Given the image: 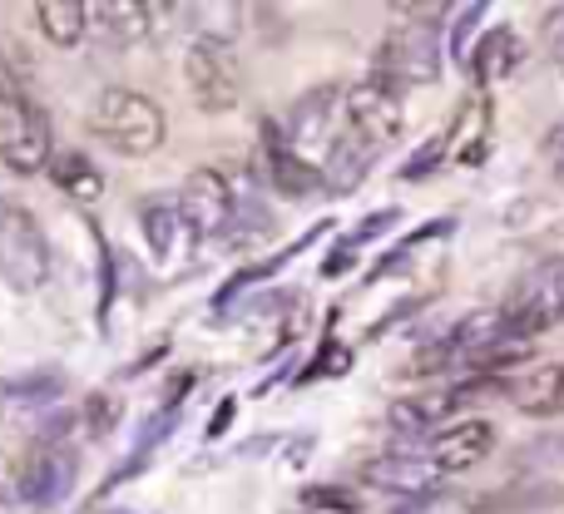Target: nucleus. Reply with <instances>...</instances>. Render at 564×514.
Listing matches in <instances>:
<instances>
[{"label":"nucleus","instance_id":"4468645a","mask_svg":"<svg viewBox=\"0 0 564 514\" xmlns=\"http://www.w3.org/2000/svg\"><path fill=\"white\" fill-rule=\"evenodd\" d=\"M466 59H470V79H476L480 89H490L525 65V40H520L510 25H496L476 40V50H470Z\"/></svg>","mask_w":564,"mask_h":514},{"label":"nucleus","instance_id":"393cba45","mask_svg":"<svg viewBox=\"0 0 564 514\" xmlns=\"http://www.w3.org/2000/svg\"><path fill=\"white\" fill-rule=\"evenodd\" d=\"M441 164H446V134H431L426 144H421L416 154L401 164V178H406V184H416V178H431V174H436Z\"/></svg>","mask_w":564,"mask_h":514},{"label":"nucleus","instance_id":"39448f33","mask_svg":"<svg viewBox=\"0 0 564 514\" xmlns=\"http://www.w3.org/2000/svg\"><path fill=\"white\" fill-rule=\"evenodd\" d=\"M560 317H564V258H550V262H540L516 287V297L500 307V321H506L510 337L530 341L545 327H555Z\"/></svg>","mask_w":564,"mask_h":514},{"label":"nucleus","instance_id":"f3484780","mask_svg":"<svg viewBox=\"0 0 564 514\" xmlns=\"http://www.w3.org/2000/svg\"><path fill=\"white\" fill-rule=\"evenodd\" d=\"M371 164H377V144L361 139L357 129L347 124L327 144V178H322V184H327L332 194H351V188H361V178L371 174Z\"/></svg>","mask_w":564,"mask_h":514},{"label":"nucleus","instance_id":"9d476101","mask_svg":"<svg viewBox=\"0 0 564 514\" xmlns=\"http://www.w3.org/2000/svg\"><path fill=\"white\" fill-rule=\"evenodd\" d=\"M341 95H347L341 85H317V89H307V95H297V105H292V114H288V129H282V144H288L292 154L332 144Z\"/></svg>","mask_w":564,"mask_h":514},{"label":"nucleus","instance_id":"20e7f679","mask_svg":"<svg viewBox=\"0 0 564 514\" xmlns=\"http://www.w3.org/2000/svg\"><path fill=\"white\" fill-rule=\"evenodd\" d=\"M50 119L15 89H0V164L10 174H40L50 164Z\"/></svg>","mask_w":564,"mask_h":514},{"label":"nucleus","instance_id":"f257e3e1","mask_svg":"<svg viewBox=\"0 0 564 514\" xmlns=\"http://www.w3.org/2000/svg\"><path fill=\"white\" fill-rule=\"evenodd\" d=\"M89 134L124 158H144L164 144V109L129 85H109L89 109Z\"/></svg>","mask_w":564,"mask_h":514},{"label":"nucleus","instance_id":"aec40b11","mask_svg":"<svg viewBox=\"0 0 564 514\" xmlns=\"http://www.w3.org/2000/svg\"><path fill=\"white\" fill-rule=\"evenodd\" d=\"M506 396L525 416H560V367H535L506 381Z\"/></svg>","mask_w":564,"mask_h":514},{"label":"nucleus","instance_id":"a211bd4d","mask_svg":"<svg viewBox=\"0 0 564 514\" xmlns=\"http://www.w3.org/2000/svg\"><path fill=\"white\" fill-rule=\"evenodd\" d=\"M466 396H470V386H441V391H421V396L397 401V406H391V430H401V436H426V430L441 426Z\"/></svg>","mask_w":564,"mask_h":514},{"label":"nucleus","instance_id":"1a4fd4ad","mask_svg":"<svg viewBox=\"0 0 564 514\" xmlns=\"http://www.w3.org/2000/svg\"><path fill=\"white\" fill-rule=\"evenodd\" d=\"M341 105H347V124L357 129L361 139H371V144H387V139L401 134V124H406V105H401V95L391 85H381V79H361V85H351L347 95H341Z\"/></svg>","mask_w":564,"mask_h":514},{"label":"nucleus","instance_id":"bb28decb","mask_svg":"<svg viewBox=\"0 0 564 514\" xmlns=\"http://www.w3.org/2000/svg\"><path fill=\"white\" fill-rule=\"evenodd\" d=\"M302 500H307V510H327V514H357L361 510L357 495H332V485H312Z\"/></svg>","mask_w":564,"mask_h":514},{"label":"nucleus","instance_id":"dca6fc26","mask_svg":"<svg viewBox=\"0 0 564 514\" xmlns=\"http://www.w3.org/2000/svg\"><path fill=\"white\" fill-rule=\"evenodd\" d=\"M263 174H268V184L288 198H307V194L322 188V174L302 154H292V149L282 144L278 124H268V134H263Z\"/></svg>","mask_w":564,"mask_h":514},{"label":"nucleus","instance_id":"6e6552de","mask_svg":"<svg viewBox=\"0 0 564 514\" xmlns=\"http://www.w3.org/2000/svg\"><path fill=\"white\" fill-rule=\"evenodd\" d=\"M490 450H496V426L480 416H466V420H456V426L436 430V436L426 440V450H416V456L426 460L436 475H460V470H476Z\"/></svg>","mask_w":564,"mask_h":514},{"label":"nucleus","instance_id":"6ab92c4d","mask_svg":"<svg viewBox=\"0 0 564 514\" xmlns=\"http://www.w3.org/2000/svg\"><path fill=\"white\" fill-rule=\"evenodd\" d=\"M89 20L109 45H139L154 35V6H134V0H109V6H89Z\"/></svg>","mask_w":564,"mask_h":514},{"label":"nucleus","instance_id":"f03ea898","mask_svg":"<svg viewBox=\"0 0 564 514\" xmlns=\"http://www.w3.org/2000/svg\"><path fill=\"white\" fill-rule=\"evenodd\" d=\"M50 277V243L25 204H0V282L20 297L40 292Z\"/></svg>","mask_w":564,"mask_h":514},{"label":"nucleus","instance_id":"7c9ffc66","mask_svg":"<svg viewBox=\"0 0 564 514\" xmlns=\"http://www.w3.org/2000/svg\"><path fill=\"white\" fill-rule=\"evenodd\" d=\"M89 514H134V510H115V505H95Z\"/></svg>","mask_w":564,"mask_h":514},{"label":"nucleus","instance_id":"423d86ee","mask_svg":"<svg viewBox=\"0 0 564 514\" xmlns=\"http://www.w3.org/2000/svg\"><path fill=\"white\" fill-rule=\"evenodd\" d=\"M75 470H79V456L59 440H40L15 470V495L25 500L30 510H50L75 490Z\"/></svg>","mask_w":564,"mask_h":514},{"label":"nucleus","instance_id":"c85d7f7f","mask_svg":"<svg viewBox=\"0 0 564 514\" xmlns=\"http://www.w3.org/2000/svg\"><path fill=\"white\" fill-rule=\"evenodd\" d=\"M550 50H555V59L564 65V10H555V20H550Z\"/></svg>","mask_w":564,"mask_h":514},{"label":"nucleus","instance_id":"2f4dec72","mask_svg":"<svg viewBox=\"0 0 564 514\" xmlns=\"http://www.w3.org/2000/svg\"><path fill=\"white\" fill-rule=\"evenodd\" d=\"M560 411H564V361H560Z\"/></svg>","mask_w":564,"mask_h":514},{"label":"nucleus","instance_id":"9b49d317","mask_svg":"<svg viewBox=\"0 0 564 514\" xmlns=\"http://www.w3.org/2000/svg\"><path fill=\"white\" fill-rule=\"evenodd\" d=\"M234 204H238V194L228 188V178L218 174V168H194L188 188L178 194V208H184V218L194 223L198 243H204V238H224L228 218H234Z\"/></svg>","mask_w":564,"mask_h":514},{"label":"nucleus","instance_id":"c756f323","mask_svg":"<svg viewBox=\"0 0 564 514\" xmlns=\"http://www.w3.org/2000/svg\"><path fill=\"white\" fill-rule=\"evenodd\" d=\"M550 154H555V168H560V174H564V129H560V134H555V139H550Z\"/></svg>","mask_w":564,"mask_h":514},{"label":"nucleus","instance_id":"4be33fe9","mask_svg":"<svg viewBox=\"0 0 564 514\" xmlns=\"http://www.w3.org/2000/svg\"><path fill=\"white\" fill-rule=\"evenodd\" d=\"M35 20H40V30H45L50 45L69 50V45H79V40H85V30H89V6H79V0H40V6H35Z\"/></svg>","mask_w":564,"mask_h":514},{"label":"nucleus","instance_id":"f8f14e48","mask_svg":"<svg viewBox=\"0 0 564 514\" xmlns=\"http://www.w3.org/2000/svg\"><path fill=\"white\" fill-rule=\"evenodd\" d=\"M139 223H144V238H149V253H154L164 267H174V262H184L188 253L198 248V233L194 223L184 218V208H178V198H149L144 208H139Z\"/></svg>","mask_w":564,"mask_h":514},{"label":"nucleus","instance_id":"a878e982","mask_svg":"<svg viewBox=\"0 0 564 514\" xmlns=\"http://www.w3.org/2000/svg\"><path fill=\"white\" fill-rule=\"evenodd\" d=\"M79 416H85V430H89V436H105V430L119 420V401L109 396V391H95V396L85 401V411H79Z\"/></svg>","mask_w":564,"mask_h":514},{"label":"nucleus","instance_id":"7ed1b4c3","mask_svg":"<svg viewBox=\"0 0 564 514\" xmlns=\"http://www.w3.org/2000/svg\"><path fill=\"white\" fill-rule=\"evenodd\" d=\"M436 75H441L436 25H421V20H406L401 30H391L377 45V55H371V79H381L391 89L436 85Z\"/></svg>","mask_w":564,"mask_h":514},{"label":"nucleus","instance_id":"2eb2a0df","mask_svg":"<svg viewBox=\"0 0 564 514\" xmlns=\"http://www.w3.org/2000/svg\"><path fill=\"white\" fill-rule=\"evenodd\" d=\"M490 129H496V105H490V95H470L446 129V154H456V164H480L486 144H490Z\"/></svg>","mask_w":564,"mask_h":514},{"label":"nucleus","instance_id":"ddd939ff","mask_svg":"<svg viewBox=\"0 0 564 514\" xmlns=\"http://www.w3.org/2000/svg\"><path fill=\"white\" fill-rule=\"evenodd\" d=\"M361 480L387 495H431L441 485V475L416 456V450H391V456H377L361 466Z\"/></svg>","mask_w":564,"mask_h":514},{"label":"nucleus","instance_id":"b1692460","mask_svg":"<svg viewBox=\"0 0 564 514\" xmlns=\"http://www.w3.org/2000/svg\"><path fill=\"white\" fill-rule=\"evenodd\" d=\"M59 391H65V376H59V371H30V376H20V381H6L0 396L20 401V406H50Z\"/></svg>","mask_w":564,"mask_h":514},{"label":"nucleus","instance_id":"412c9836","mask_svg":"<svg viewBox=\"0 0 564 514\" xmlns=\"http://www.w3.org/2000/svg\"><path fill=\"white\" fill-rule=\"evenodd\" d=\"M50 178H55V188L59 194H69V198H79V204H95L99 194H105V174H99L95 164H89L85 154H50Z\"/></svg>","mask_w":564,"mask_h":514},{"label":"nucleus","instance_id":"cd10ccee","mask_svg":"<svg viewBox=\"0 0 564 514\" xmlns=\"http://www.w3.org/2000/svg\"><path fill=\"white\" fill-rule=\"evenodd\" d=\"M451 15H456V20H451V50H456V55H466V35L480 25L486 6L476 0V6H460V10H451Z\"/></svg>","mask_w":564,"mask_h":514},{"label":"nucleus","instance_id":"0eeeda50","mask_svg":"<svg viewBox=\"0 0 564 514\" xmlns=\"http://www.w3.org/2000/svg\"><path fill=\"white\" fill-rule=\"evenodd\" d=\"M184 79H188V89H194L198 109H208V114H228V109L238 105V95H243L234 55H228L224 45H208V40H194V45H188Z\"/></svg>","mask_w":564,"mask_h":514},{"label":"nucleus","instance_id":"5701e85b","mask_svg":"<svg viewBox=\"0 0 564 514\" xmlns=\"http://www.w3.org/2000/svg\"><path fill=\"white\" fill-rule=\"evenodd\" d=\"M397 218H401V208H381L377 218H367V223L361 228H351V238L341 248H332V258L322 262V272H327V277H337V272H347L351 267V258H357V248L367 243V238H377V233H387V228H397Z\"/></svg>","mask_w":564,"mask_h":514}]
</instances>
